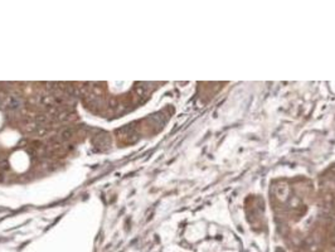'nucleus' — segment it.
Segmentation results:
<instances>
[{
	"label": "nucleus",
	"mask_w": 335,
	"mask_h": 252,
	"mask_svg": "<svg viewBox=\"0 0 335 252\" xmlns=\"http://www.w3.org/2000/svg\"><path fill=\"white\" fill-rule=\"evenodd\" d=\"M108 106H110V107H112V108H115V107L120 106V102H119L117 99L112 97V99H110V100H108Z\"/></svg>",
	"instance_id": "nucleus-3"
},
{
	"label": "nucleus",
	"mask_w": 335,
	"mask_h": 252,
	"mask_svg": "<svg viewBox=\"0 0 335 252\" xmlns=\"http://www.w3.org/2000/svg\"><path fill=\"white\" fill-rule=\"evenodd\" d=\"M24 101H23V97L20 95H18V93H11L8 96V100H7V107L11 111H16V110H19L22 106H23Z\"/></svg>",
	"instance_id": "nucleus-1"
},
{
	"label": "nucleus",
	"mask_w": 335,
	"mask_h": 252,
	"mask_svg": "<svg viewBox=\"0 0 335 252\" xmlns=\"http://www.w3.org/2000/svg\"><path fill=\"white\" fill-rule=\"evenodd\" d=\"M74 132H76V130H74L72 126H67V127H63L61 131H59V134H58V141H61V143H64V141H67V140H69L71 138H73V135H74Z\"/></svg>",
	"instance_id": "nucleus-2"
}]
</instances>
